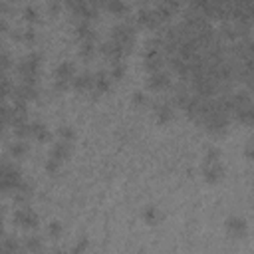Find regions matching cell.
<instances>
[{"label": "cell", "instance_id": "7402d4cb", "mask_svg": "<svg viewBox=\"0 0 254 254\" xmlns=\"http://www.w3.org/2000/svg\"><path fill=\"white\" fill-rule=\"evenodd\" d=\"M22 12H24V18H26L28 22H36V20L40 18V10H38V6H34V4H26Z\"/></svg>", "mask_w": 254, "mask_h": 254}, {"label": "cell", "instance_id": "44dd1931", "mask_svg": "<svg viewBox=\"0 0 254 254\" xmlns=\"http://www.w3.org/2000/svg\"><path fill=\"white\" fill-rule=\"evenodd\" d=\"M111 81H119L125 75V64H111V69L107 71Z\"/></svg>", "mask_w": 254, "mask_h": 254}, {"label": "cell", "instance_id": "f1b7e54d", "mask_svg": "<svg viewBox=\"0 0 254 254\" xmlns=\"http://www.w3.org/2000/svg\"><path fill=\"white\" fill-rule=\"evenodd\" d=\"M133 101H135L137 105H145V103H147V95H145L143 91H133Z\"/></svg>", "mask_w": 254, "mask_h": 254}, {"label": "cell", "instance_id": "cb8c5ba5", "mask_svg": "<svg viewBox=\"0 0 254 254\" xmlns=\"http://www.w3.org/2000/svg\"><path fill=\"white\" fill-rule=\"evenodd\" d=\"M58 135H60L62 141H67V143H73V139H75V133H73V129L69 125H62L58 129Z\"/></svg>", "mask_w": 254, "mask_h": 254}, {"label": "cell", "instance_id": "5b68a950", "mask_svg": "<svg viewBox=\"0 0 254 254\" xmlns=\"http://www.w3.org/2000/svg\"><path fill=\"white\" fill-rule=\"evenodd\" d=\"M224 226H226L228 234H230V236H234V238H244V236L248 234V222H246V218H244V216L232 214V216H228V218H226Z\"/></svg>", "mask_w": 254, "mask_h": 254}, {"label": "cell", "instance_id": "1f68e13d", "mask_svg": "<svg viewBox=\"0 0 254 254\" xmlns=\"http://www.w3.org/2000/svg\"><path fill=\"white\" fill-rule=\"evenodd\" d=\"M48 10H50V12H56V10H60V4H56V2L48 4Z\"/></svg>", "mask_w": 254, "mask_h": 254}, {"label": "cell", "instance_id": "4316f807", "mask_svg": "<svg viewBox=\"0 0 254 254\" xmlns=\"http://www.w3.org/2000/svg\"><path fill=\"white\" fill-rule=\"evenodd\" d=\"M87 246H89V240H87V236H81L75 244H73V248H71V254H83L85 250H87Z\"/></svg>", "mask_w": 254, "mask_h": 254}, {"label": "cell", "instance_id": "52a82bcc", "mask_svg": "<svg viewBox=\"0 0 254 254\" xmlns=\"http://www.w3.org/2000/svg\"><path fill=\"white\" fill-rule=\"evenodd\" d=\"M111 77H109V73L105 71V69H99V71H95L93 73V77H91V93L93 95H99V93H107L109 89H111Z\"/></svg>", "mask_w": 254, "mask_h": 254}, {"label": "cell", "instance_id": "5bb4252c", "mask_svg": "<svg viewBox=\"0 0 254 254\" xmlns=\"http://www.w3.org/2000/svg\"><path fill=\"white\" fill-rule=\"evenodd\" d=\"M91 77H93L91 71L75 73V77L71 79V87L77 89V91H89V89H91Z\"/></svg>", "mask_w": 254, "mask_h": 254}, {"label": "cell", "instance_id": "ba28073f", "mask_svg": "<svg viewBox=\"0 0 254 254\" xmlns=\"http://www.w3.org/2000/svg\"><path fill=\"white\" fill-rule=\"evenodd\" d=\"M38 95H40V89L38 85H32V83H20L12 89L14 101H20V103H28L30 99H36Z\"/></svg>", "mask_w": 254, "mask_h": 254}, {"label": "cell", "instance_id": "d590c367", "mask_svg": "<svg viewBox=\"0 0 254 254\" xmlns=\"http://www.w3.org/2000/svg\"><path fill=\"white\" fill-rule=\"evenodd\" d=\"M40 254H42V252H40Z\"/></svg>", "mask_w": 254, "mask_h": 254}, {"label": "cell", "instance_id": "83f0119b", "mask_svg": "<svg viewBox=\"0 0 254 254\" xmlns=\"http://www.w3.org/2000/svg\"><path fill=\"white\" fill-rule=\"evenodd\" d=\"M214 161H220V151L216 147H208L206 153H204V161L202 163H214Z\"/></svg>", "mask_w": 254, "mask_h": 254}, {"label": "cell", "instance_id": "484cf974", "mask_svg": "<svg viewBox=\"0 0 254 254\" xmlns=\"http://www.w3.org/2000/svg\"><path fill=\"white\" fill-rule=\"evenodd\" d=\"M105 8H107L109 12H113V14H123V12L129 10V6H127L125 2H107Z\"/></svg>", "mask_w": 254, "mask_h": 254}, {"label": "cell", "instance_id": "d6986e66", "mask_svg": "<svg viewBox=\"0 0 254 254\" xmlns=\"http://www.w3.org/2000/svg\"><path fill=\"white\" fill-rule=\"evenodd\" d=\"M10 155L14 157V159H22L26 153H28V143L24 141V139H18V141H14L12 145H10Z\"/></svg>", "mask_w": 254, "mask_h": 254}, {"label": "cell", "instance_id": "ffe728a7", "mask_svg": "<svg viewBox=\"0 0 254 254\" xmlns=\"http://www.w3.org/2000/svg\"><path fill=\"white\" fill-rule=\"evenodd\" d=\"M24 246H26V250L40 254V252H42V238H40V236H36V234H30V236H26Z\"/></svg>", "mask_w": 254, "mask_h": 254}, {"label": "cell", "instance_id": "3957f363", "mask_svg": "<svg viewBox=\"0 0 254 254\" xmlns=\"http://www.w3.org/2000/svg\"><path fill=\"white\" fill-rule=\"evenodd\" d=\"M75 77V65L73 62L65 60V62H60L56 65V71H54V87L58 91H64L71 85V79Z\"/></svg>", "mask_w": 254, "mask_h": 254}, {"label": "cell", "instance_id": "30bf717a", "mask_svg": "<svg viewBox=\"0 0 254 254\" xmlns=\"http://www.w3.org/2000/svg\"><path fill=\"white\" fill-rule=\"evenodd\" d=\"M222 177H224V165L220 161L202 163V179L206 183H218Z\"/></svg>", "mask_w": 254, "mask_h": 254}, {"label": "cell", "instance_id": "9a60e30c", "mask_svg": "<svg viewBox=\"0 0 254 254\" xmlns=\"http://www.w3.org/2000/svg\"><path fill=\"white\" fill-rule=\"evenodd\" d=\"M30 137H34L36 141L44 143L50 139V131L42 121H30Z\"/></svg>", "mask_w": 254, "mask_h": 254}, {"label": "cell", "instance_id": "ac0fdd59", "mask_svg": "<svg viewBox=\"0 0 254 254\" xmlns=\"http://www.w3.org/2000/svg\"><path fill=\"white\" fill-rule=\"evenodd\" d=\"M79 54H81L85 60H89V58L95 54V36L79 42Z\"/></svg>", "mask_w": 254, "mask_h": 254}, {"label": "cell", "instance_id": "4fadbf2b", "mask_svg": "<svg viewBox=\"0 0 254 254\" xmlns=\"http://www.w3.org/2000/svg\"><path fill=\"white\" fill-rule=\"evenodd\" d=\"M177 8H179L177 2H159V4L153 6V10H155V14L159 16L161 22H167V20L177 12Z\"/></svg>", "mask_w": 254, "mask_h": 254}, {"label": "cell", "instance_id": "603a6c76", "mask_svg": "<svg viewBox=\"0 0 254 254\" xmlns=\"http://www.w3.org/2000/svg\"><path fill=\"white\" fill-rule=\"evenodd\" d=\"M14 38L24 40V42H34V40H36V30H34V28H24V30H18V32H14Z\"/></svg>", "mask_w": 254, "mask_h": 254}, {"label": "cell", "instance_id": "6da1fadb", "mask_svg": "<svg viewBox=\"0 0 254 254\" xmlns=\"http://www.w3.org/2000/svg\"><path fill=\"white\" fill-rule=\"evenodd\" d=\"M40 64H42V54L40 52H28L20 62H18V73H20V83H32L38 85L40 77Z\"/></svg>", "mask_w": 254, "mask_h": 254}, {"label": "cell", "instance_id": "9c48e42d", "mask_svg": "<svg viewBox=\"0 0 254 254\" xmlns=\"http://www.w3.org/2000/svg\"><path fill=\"white\" fill-rule=\"evenodd\" d=\"M147 85H149L151 91H163V89H167V87L171 85V75H169V71L159 69V71L149 73Z\"/></svg>", "mask_w": 254, "mask_h": 254}, {"label": "cell", "instance_id": "2e32d148", "mask_svg": "<svg viewBox=\"0 0 254 254\" xmlns=\"http://www.w3.org/2000/svg\"><path fill=\"white\" fill-rule=\"evenodd\" d=\"M75 36L81 40L93 38V28H91V20H75Z\"/></svg>", "mask_w": 254, "mask_h": 254}, {"label": "cell", "instance_id": "7a4b0ae2", "mask_svg": "<svg viewBox=\"0 0 254 254\" xmlns=\"http://www.w3.org/2000/svg\"><path fill=\"white\" fill-rule=\"evenodd\" d=\"M135 34H137L135 24H133L131 20H123V22H117V24L109 30V40L115 42L117 46H121V48L129 54L131 48H133V44H135Z\"/></svg>", "mask_w": 254, "mask_h": 254}, {"label": "cell", "instance_id": "836d02e7", "mask_svg": "<svg viewBox=\"0 0 254 254\" xmlns=\"http://www.w3.org/2000/svg\"><path fill=\"white\" fill-rule=\"evenodd\" d=\"M0 234H2V210H0Z\"/></svg>", "mask_w": 254, "mask_h": 254}, {"label": "cell", "instance_id": "8fae6325", "mask_svg": "<svg viewBox=\"0 0 254 254\" xmlns=\"http://www.w3.org/2000/svg\"><path fill=\"white\" fill-rule=\"evenodd\" d=\"M153 115L159 123H169L175 117V107L171 101H159L153 105Z\"/></svg>", "mask_w": 254, "mask_h": 254}, {"label": "cell", "instance_id": "8992f818", "mask_svg": "<svg viewBox=\"0 0 254 254\" xmlns=\"http://www.w3.org/2000/svg\"><path fill=\"white\" fill-rule=\"evenodd\" d=\"M137 22L141 24V26H145V28H151V30H159L161 28V20H159V16L155 14V10H153V6H143V8H139V12H137Z\"/></svg>", "mask_w": 254, "mask_h": 254}, {"label": "cell", "instance_id": "277c9868", "mask_svg": "<svg viewBox=\"0 0 254 254\" xmlns=\"http://www.w3.org/2000/svg\"><path fill=\"white\" fill-rule=\"evenodd\" d=\"M14 222L18 224V226H22V228H36L38 226V222H40V218H38V212L36 210H32L30 206H20V208H16V212H14Z\"/></svg>", "mask_w": 254, "mask_h": 254}, {"label": "cell", "instance_id": "e0dca14e", "mask_svg": "<svg viewBox=\"0 0 254 254\" xmlns=\"http://www.w3.org/2000/svg\"><path fill=\"white\" fill-rule=\"evenodd\" d=\"M143 220L149 222V224H157L161 220V210L155 206V204H147L143 208Z\"/></svg>", "mask_w": 254, "mask_h": 254}, {"label": "cell", "instance_id": "f546056e", "mask_svg": "<svg viewBox=\"0 0 254 254\" xmlns=\"http://www.w3.org/2000/svg\"><path fill=\"white\" fill-rule=\"evenodd\" d=\"M6 30H8V22H6V18H2V16H0V34H2V32H6Z\"/></svg>", "mask_w": 254, "mask_h": 254}, {"label": "cell", "instance_id": "7c38bea8", "mask_svg": "<svg viewBox=\"0 0 254 254\" xmlns=\"http://www.w3.org/2000/svg\"><path fill=\"white\" fill-rule=\"evenodd\" d=\"M69 153H71V143H67V141H62V139H58V141L54 143V147H52L50 159L62 165V161H65V159L69 157Z\"/></svg>", "mask_w": 254, "mask_h": 254}, {"label": "cell", "instance_id": "d6a6232c", "mask_svg": "<svg viewBox=\"0 0 254 254\" xmlns=\"http://www.w3.org/2000/svg\"><path fill=\"white\" fill-rule=\"evenodd\" d=\"M52 254H67V252H65V250H62V248H56Z\"/></svg>", "mask_w": 254, "mask_h": 254}, {"label": "cell", "instance_id": "e575fe53", "mask_svg": "<svg viewBox=\"0 0 254 254\" xmlns=\"http://www.w3.org/2000/svg\"><path fill=\"white\" fill-rule=\"evenodd\" d=\"M14 254H24V250H22V248H20V250H16V252H14Z\"/></svg>", "mask_w": 254, "mask_h": 254}, {"label": "cell", "instance_id": "4dcf8cb0", "mask_svg": "<svg viewBox=\"0 0 254 254\" xmlns=\"http://www.w3.org/2000/svg\"><path fill=\"white\" fill-rule=\"evenodd\" d=\"M246 157H248V159L252 157V141H248V143H246Z\"/></svg>", "mask_w": 254, "mask_h": 254}, {"label": "cell", "instance_id": "d4e9b609", "mask_svg": "<svg viewBox=\"0 0 254 254\" xmlns=\"http://www.w3.org/2000/svg\"><path fill=\"white\" fill-rule=\"evenodd\" d=\"M62 232H64V226H62L60 220H52V222L48 224V234H50L52 238H60Z\"/></svg>", "mask_w": 254, "mask_h": 254}]
</instances>
